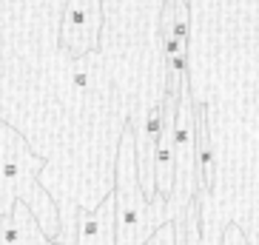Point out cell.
I'll return each mask as SVG.
<instances>
[{
  "mask_svg": "<svg viewBox=\"0 0 259 245\" xmlns=\"http://www.w3.org/2000/svg\"><path fill=\"white\" fill-rule=\"evenodd\" d=\"M0 134H3V197H0L3 214H0V220L12 217L17 202H26L49 237L57 239L63 228L60 206H57V197L43 185V171L49 169V157L37 154L29 137L20 134L17 126H12V123L3 120Z\"/></svg>",
  "mask_w": 259,
  "mask_h": 245,
  "instance_id": "cell-1",
  "label": "cell"
},
{
  "mask_svg": "<svg viewBox=\"0 0 259 245\" xmlns=\"http://www.w3.org/2000/svg\"><path fill=\"white\" fill-rule=\"evenodd\" d=\"M114 199H117V245H145L162 222L174 220L165 197L148 199L140 183L137 166V134L125 126L120 134L114 169Z\"/></svg>",
  "mask_w": 259,
  "mask_h": 245,
  "instance_id": "cell-2",
  "label": "cell"
},
{
  "mask_svg": "<svg viewBox=\"0 0 259 245\" xmlns=\"http://www.w3.org/2000/svg\"><path fill=\"white\" fill-rule=\"evenodd\" d=\"M77 245H117V199L108 194L97 208L80 206V234Z\"/></svg>",
  "mask_w": 259,
  "mask_h": 245,
  "instance_id": "cell-3",
  "label": "cell"
},
{
  "mask_svg": "<svg viewBox=\"0 0 259 245\" xmlns=\"http://www.w3.org/2000/svg\"><path fill=\"white\" fill-rule=\"evenodd\" d=\"M54 242L57 239L49 237L46 228L40 225V220L26 202H17L12 217L3 220V245H54Z\"/></svg>",
  "mask_w": 259,
  "mask_h": 245,
  "instance_id": "cell-4",
  "label": "cell"
},
{
  "mask_svg": "<svg viewBox=\"0 0 259 245\" xmlns=\"http://www.w3.org/2000/svg\"><path fill=\"white\" fill-rule=\"evenodd\" d=\"M145 245H180V237H177V222L174 220L162 222L160 228L151 234V239H148Z\"/></svg>",
  "mask_w": 259,
  "mask_h": 245,
  "instance_id": "cell-5",
  "label": "cell"
},
{
  "mask_svg": "<svg viewBox=\"0 0 259 245\" xmlns=\"http://www.w3.org/2000/svg\"><path fill=\"white\" fill-rule=\"evenodd\" d=\"M54 245H60V242H54Z\"/></svg>",
  "mask_w": 259,
  "mask_h": 245,
  "instance_id": "cell-6",
  "label": "cell"
}]
</instances>
